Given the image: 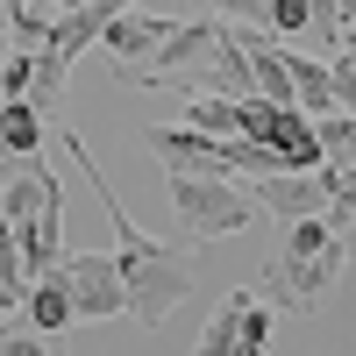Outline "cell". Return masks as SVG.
<instances>
[{
    "label": "cell",
    "instance_id": "cell-1",
    "mask_svg": "<svg viewBox=\"0 0 356 356\" xmlns=\"http://www.w3.org/2000/svg\"><path fill=\"white\" fill-rule=\"evenodd\" d=\"M57 143H65V157H79V171L93 178V193H100V214H107V228H114V271H122L129 314L143 321V328H164V321L193 300V264H186V250H171V243H157V235H143V228H136V214H129L122 200H114L107 171H100V157L86 150L72 129L57 136Z\"/></svg>",
    "mask_w": 356,
    "mask_h": 356
},
{
    "label": "cell",
    "instance_id": "cell-2",
    "mask_svg": "<svg viewBox=\"0 0 356 356\" xmlns=\"http://www.w3.org/2000/svg\"><path fill=\"white\" fill-rule=\"evenodd\" d=\"M342 271H349V235H335L328 214H300V221H278V257L257 271V292L278 314H307Z\"/></svg>",
    "mask_w": 356,
    "mask_h": 356
},
{
    "label": "cell",
    "instance_id": "cell-3",
    "mask_svg": "<svg viewBox=\"0 0 356 356\" xmlns=\"http://www.w3.org/2000/svg\"><path fill=\"white\" fill-rule=\"evenodd\" d=\"M164 193H171V214L186 228V243H228V235H243L257 221V200L250 186H235V178H200V171H164Z\"/></svg>",
    "mask_w": 356,
    "mask_h": 356
},
{
    "label": "cell",
    "instance_id": "cell-4",
    "mask_svg": "<svg viewBox=\"0 0 356 356\" xmlns=\"http://www.w3.org/2000/svg\"><path fill=\"white\" fill-rule=\"evenodd\" d=\"M57 278H65L72 307H79L86 321H114V314H129L122 271H114V257H100V250H72V257H57Z\"/></svg>",
    "mask_w": 356,
    "mask_h": 356
},
{
    "label": "cell",
    "instance_id": "cell-5",
    "mask_svg": "<svg viewBox=\"0 0 356 356\" xmlns=\"http://www.w3.org/2000/svg\"><path fill=\"white\" fill-rule=\"evenodd\" d=\"M250 200H257V214H271V221H300V214H328V171H264L250 178Z\"/></svg>",
    "mask_w": 356,
    "mask_h": 356
},
{
    "label": "cell",
    "instance_id": "cell-6",
    "mask_svg": "<svg viewBox=\"0 0 356 356\" xmlns=\"http://www.w3.org/2000/svg\"><path fill=\"white\" fill-rule=\"evenodd\" d=\"M171 36V15H136V8H114V22L100 29V57L114 65V79L136 72V65H150V57L164 50Z\"/></svg>",
    "mask_w": 356,
    "mask_h": 356
},
{
    "label": "cell",
    "instance_id": "cell-7",
    "mask_svg": "<svg viewBox=\"0 0 356 356\" xmlns=\"http://www.w3.org/2000/svg\"><path fill=\"white\" fill-rule=\"evenodd\" d=\"M114 8H129V0H86V8H57L29 43H36V50H57L65 65H79L86 50H100V29L114 22Z\"/></svg>",
    "mask_w": 356,
    "mask_h": 356
},
{
    "label": "cell",
    "instance_id": "cell-8",
    "mask_svg": "<svg viewBox=\"0 0 356 356\" xmlns=\"http://www.w3.org/2000/svg\"><path fill=\"white\" fill-rule=\"evenodd\" d=\"M143 143L164 157V171H200V178H221L228 171V150H221V136H200V129H164V122H150L143 129Z\"/></svg>",
    "mask_w": 356,
    "mask_h": 356
},
{
    "label": "cell",
    "instance_id": "cell-9",
    "mask_svg": "<svg viewBox=\"0 0 356 356\" xmlns=\"http://www.w3.org/2000/svg\"><path fill=\"white\" fill-rule=\"evenodd\" d=\"M15 243H22V264H29V278H43L57 271V257H65V193H50L29 221H15Z\"/></svg>",
    "mask_w": 356,
    "mask_h": 356
},
{
    "label": "cell",
    "instance_id": "cell-10",
    "mask_svg": "<svg viewBox=\"0 0 356 356\" xmlns=\"http://www.w3.org/2000/svg\"><path fill=\"white\" fill-rule=\"evenodd\" d=\"M22 314H29V328H43V335H65L72 321H79V307H72V292H65V278H57V271L29 278V292H22Z\"/></svg>",
    "mask_w": 356,
    "mask_h": 356
},
{
    "label": "cell",
    "instance_id": "cell-11",
    "mask_svg": "<svg viewBox=\"0 0 356 356\" xmlns=\"http://www.w3.org/2000/svg\"><path fill=\"white\" fill-rule=\"evenodd\" d=\"M285 79H292V107H300V114H328V107H335V79H328L321 57L285 50Z\"/></svg>",
    "mask_w": 356,
    "mask_h": 356
},
{
    "label": "cell",
    "instance_id": "cell-12",
    "mask_svg": "<svg viewBox=\"0 0 356 356\" xmlns=\"http://www.w3.org/2000/svg\"><path fill=\"white\" fill-rule=\"evenodd\" d=\"M0 143H8L15 157H43V143H50V114L29 107V100H0Z\"/></svg>",
    "mask_w": 356,
    "mask_h": 356
},
{
    "label": "cell",
    "instance_id": "cell-13",
    "mask_svg": "<svg viewBox=\"0 0 356 356\" xmlns=\"http://www.w3.org/2000/svg\"><path fill=\"white\" fill-rule=\"evenodd\" d=\"M328 171V228L356 243V164H321Z\"/></svg>",
    "mask_w": 356,
    "mask_h": 356
},
{
    "label": "cell",
    "instance_id": "cell-14",
    "mask_svg": "<svg viewBox=\"0 0 356 356\" xmlns=\"http://www.w3.org/2000/svg\"><path fill=\"white\" fill-rule=\"evenodd\" d=\"M314 143H321L328 164H356V114H342V107L314 114Z\"/></svg>",
    "mask_w": 356,
    "mask_h": 356
},
{
    "label": "cell",
    "instance_id": "cell-15",
    "mask_svg": "<svg viewBox=\"0 0 356 356\" xmlns=\"http://www.w3.org/2000/svg\"><path fill=\"white\" fill-rule=\"evenodd\" d=\"M186 129H200V136H235V100H228V93H193V100H186Z\"/></svg>",
    "mask_w": 356,
    "mask_h": 356
},
{
    "label": "cell",
    "instance_id": "cell-16",
    "mask_svg": "<svg viewBox=\"0 0 356 356\" xmlns=\"http://www.w3.org/2000/svg\"><path fill=\"white\" fill-rule=\"evenodd\" d=\"M22 292H29V264L15 243V221H0V307H22Z\"/></svg>",
    "mask_w": 356,
    "mask_h": 356
},
{
    "label": "cell",
    "instance_id": "cell-17",
    "mask_svg": "<svg viewBox=\"0 0 356 356\" xmlns=\"http://www.w3.org/2000/svg\"><path fill=\"white\" fill-rule=\"evenodd\" d=\"M0 356H65V335H43V328H0Z\"/></svg>",
    "mask_w": 356,
    "mask_h": 356
},
{
    "label": "cell",
    "instance_id": "cell-18",
    "mask_svg": "<svg viewBox=\"0 0 356 356\" xmlns=\"http://www.w3.org/2000/svg\"><path fill=\"white\" fill-rule=\"evenodd\" d=\"M29 72H36V50L15 43V57L0 65V100H29Z\"/></svg>",
    "mask_w": 356,
    "mask_h": 356
},
{
    "label": "cell",
    "instance_id": "cell-19",
    "mask_svg": "<svg viewBox=\"0 0 356 356\" xmlns=\"http://www.w3.org/2000/svg\"><path fill=\"white\" fill-rule=\"evenodd\" d=\"M264 22H271L278 36H300V29H314V8L307 0H264Z\"/></svg>",
    "mask_w": 356,
    "mask_h": 356
},
{
    "label": "cell",
    "instance_id": "cell-20",
    "mask_svg": "<svg viewBox=\"0 0 356 356\" xmlns=\"http://www.w3.org/2000/svg\"><path fill=\"white\" fill-rule=\"evenodd\" d=\"M328 79H335V107H342V114H356V57H349V50H335V57H328Z\"/></svg>",
    "mask_w": 356,
    "mask_h": 356
},
{
    "label": "cell",
    "instance_id": "cell-21",
    "mask_svg": "<svg viewBox=\"0 0 356 356\" xmlns=\"http://www.w3.org/2000/svg\"><path fill=\"white\" fill-rule=\"evenodd\" d=\"M307 8H314V36L335 50L342 43V0H307Z\"/></svg>",
    "mask_w": 356,
    "mask_h": 356
},
{
    "label": "cell",
    "instance_id": "cell-22",
    "mask_svg": "<svg viewBox=\"0 0 356 356\" xmlns=\"http://www.w3.org/2000/svg\"><path fill=\"white\" fill-rule=\"evenodd\" d=\"M221 22H264V0H207Z\"/></svg>",
    "mask_w": 356,
    "mask_h": 356
},
{
    "label": "cell",
    "instance_id": "cell-23",
    "mask_svg": "<svg viewBox=\"0 0 356 356\" xmlns=\"http://www.w3.org/2000/svg\"><path fill=\"white\" fill-rule=\"evenodd\" d=\"M29 164H36V157H15V150H8V143H0V186H8V178H15V171H29Z\"/></svg>",
    "mask_w": 356,
    "mask_h": 356
},
{
    "label": "cell",
    "instance_id": "cell-24",
    "mask_svg": "<svg viewBox=\"0 0 356 356\" xmlns=\"http://www.w3.org/2000/svg\"><path fill=\"white\" fill-rule=\"evenodd\" d=\"M15 8H29V0H0V29H8V22H15Z\"/></svg>",
    "mask_w": 356,
    "mask_h": 356
},
{
    "label": "cell",
    "instance_id": "cell-25",
    "mask_svg": "<svg viewBox=\"0 0 356 356\" xmlns=\"http://www.w3.org/2000/svg\"><path fill=\"white\" fill-rule=\"evenodd\" d=\"M335 50H349V57H356V22H349V29H342V43H335Z\"/></svg>",
    "mask_w": 356,
    "mask_h": 356
},
{
    "label": "cell",
    "instance_id": "cell-26",
    "mask_svg": "<svg viewBox=\"0 0 356 356\" xmlns=\"http://www.w3.org/2000/svg\"><path fill=\"white\" fill-rule=\"evenodd\" d=\"M349 22H356V0H342V29H349Z\"/></svg>",
    "mask_w": 356,
    "mask_h": 356
},
{
    "label": "cell",
    "instance_id": "cell-27",
    "mask_svg": "<svg viewBox=\"0 0 356 356\" xmlns=\"http://www.w3.org/2000/svg\"><path fill=\"white\" fill-rule=\"evenodd\" d=\"M50 8H86V0H50Z\"/></svg>",
    "mask_w": 356,
    "mask_h": 356
},
{
    "label": "cell",
    "instance_id": "cell-28",
    "mask_svg": "<svg viewBox=\"0 0 356 356\" xmlns=\"http://www.w3.org/2000/svg\"><path fill=\"white\" fill-rule=\"evenodd\" d=\"M193 356H221V349H193Z\"/></svg>",
    "mask_w": 356,
    "mask_h": 356
}]
</instances>
